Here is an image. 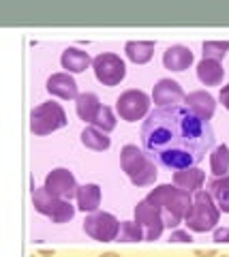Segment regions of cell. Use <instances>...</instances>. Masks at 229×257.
Returning a JSON list of instances; mask_svg holds the SVG:
<instances>
[{"mask_svg":"<svg viewBox=\"0 0 229 257\" xmlns=\"http://www.w3.org/2000/svg\"><path fill=\"white\" fill-rule=\"evenodd\" d=\"M141 144L148 157L167 170L195 167L214 146V131L186 105L159 107L141 126Z\"/></svg>","mask_w":229,"mask_h":257,"instance_id":"cell-1","label":"cell"},{"mask_svg":"<svg viewBox=\"0 0 229 257\" xmlns=\"http://www.w3.org/2000/svg\"><path fill=\"white\" fill-rule=\"evenodd\" d=\"M146 199L159 208L165 227H169V229H176L184 221V216L188 214V210L193 206L191 193L178 189V187H171V184H159L156 189L150 191V195Z\"/></svg>","mask_w":229,"mask_h":257,"instance_id":"cell-2","label":"cell"},{"mask_svg":"<svg viewBox=\"0 0 229 257\" xmlns=\"http://www.w3.org/2000/svg\"><path fill=\"white\" fill-rule=\"evenodd\" d=\"M120 165L135 187H148L156 180V174H159L154 161L148 157V152L137 148L135 144H126L120 150Z\"/></svg>","mask_w":229,"mask_h":257,"instance_id":"cell-3","label":"cell"},{"mask_svg":"<svg viewBox=\"0 0 229 257\" xmlns=\"http://www.w3.org/2000/svg\"><path fill=\"white\" fill-rule=\"evenodd\" d=\"M220 210L214 204V197L210 195V191H197L193 197V206L188 214L184 216V223L191 231H197V234H203V231L216 229Z\"/></svg>","mask_w":229,"mask_h":257,"instance_id":"cell-4","label":"cell"},{"mask_svg":"<svg viewBox=\"0 0 229 257\" xmlns=\"http://www.w3.org/2000/svg\"><path fill=\"white\" fill-rule=\"evenodd\" d=\"M67 124V111L56 101H45L30 114V131L35 135H50Z\"/></svg>","mask_w":229,"mask_h":257,"instance_id":"cell-5","label":"cell"},{"mask_svg":"<svg viewBox=\"0 0 229 257\" xmlns=\"http://www.w3.org/2000/svg\"><path fill=\"white\" fill-rule=\"evenodd\" d=\"M33 204L37 208V212L45 214L54 223H67L75 216V208L69 199H60L56 195H52L45 187L33 191Z\"/></svg>","mask_w":229,"mask_h":257,"instance_id":"cell-6","label":"cell"},{"mask_svg":"<svg viewBox=\"0 0 229 257\" xmlns=\"http://www.w3.org/2000/svg\"><path fill=\"white\" fill-rule=\"evenodd\" d=\"M84 231L90 238L99 240V242H112L118 240V231H120V221L116 219L112 212H90L84 221Z\"/></svg>","mask_w":229,"mask_h":257,"instance_id":"cell-7","label":"cell"},{"mask_svg":"<svg viewBox=\"0 0 229 257\" xmlns=\"http://www.w3.org/2000/svg\"><path fill=\"white\" fill-rule=\"evenodd\" d=\"M148 109H150V96L144 90H135V88L124 90L116 101L118 116L126 120V122H137V120H141L148 114Z\"/></svg>","mask_w":229,"mask_h":257,"instance_id":"cell-8","label":"cell"},{"mask_svg":"<svg viewBox=\"0 0 229 257\" xmlns=\"http://www.w3.org/2000/svg\"><path fill=\"white\" fill-rule=\"evenodd\" d=\"M92 69L94 75L103 86H118L126 75V64L118 54H99L92 58Z\"/></svg>","mask_w":229,"mask_h":257,"instance_id":"cell-9","label":"cell"},{"mask_svg":"<svg viewBox=\"0 0 229 257\" xmlns=\"http://www.w3.org/2000/svg\"><path fill=\"white\" fill-rule=\"evenodd\" d=\"M135 221L141 225V229H144L146 240H159L163 229H165V223H163L159 208H156L152 202H148V199H141V202L135 206Z\"/></svg>","mask_w":229,"mask_h":257,"instance_id":"cell-10","label":"cell"},{"mask_svg":"<svg viewBox=\"0 0 229 257\" xmlns=\"http://www.w3.org/2000/svg\"><path fill=\"white\" fill-rule=\"evenodd\" d=\"M43 187L52 193V195H56L60 199H69L71 197H77V182H75V176L71 174L67 167H56V170H52L50 174L45 176V184Z\"/></svg>","mask_w":229,"mask_h":257,"instance_id":"cell-11","label":"cell"},{"mask_svg":"<svg viewBox=\"0 0 229 257\" xmlns=\"http://www.w3.org/2000/svg\"><path fill=\"white\" fill-rule=\"evenodd\" d=\"M184 90L176 79H169V77H163L154 84V90H152V99L159 107H169V105H180V101L184 99Z\"/></svg>","mask_w":229,"mask_h":257,"instance_id":"cell-12","label":"cell"},{"mask_svg":"<svg viewBox=\"0 0 229 257\" xmlns=\"http://www.w3.org/2000/svg\"><path fill=\"white\" fill-rule=\"evenodd\" d=\"M184 103L188 109H193L197 116L203 118V120H210L214 116V109H216V103H214V96L206 90H195V92H188L184 96Z\"/></svg>","mask_w":229,"mask_h":257,"instance_id":"cell-13","label":"cell"},{"mask_svg":"<svg viewBox=\"0 0 229 257\" xmlns=\"http://www.w3.org/2000/svg\"><path fill=\"white\" fill-rule=\"evenodd\" d=\"M47 92L60 99H75L80 96L77 92V82L69 73H54L47 79Z\"/></svg>","mask_w":229,"mask_h":257,"instance_id":"cell-14","label":"cell"},{"mask_svg":"<svg viewBox=\"0 0 229 257\" xmlns=\"http://www.w3.org/2000/svg\"><path fill=\"white\" fill-rule=\"evenodd\" d=\"M193 64V52L184 45H171L163 52V67L169 71H184Z\"/></svg>","mask_w":229,"mask_h":257,"instance_id":"cell-15","label":"cell"},{"mask_svg":"<svg viewBox=\"0 0 229 257\" xmlns=\"http://www.w3.org/2000/svg\"><path fill=\"white\" fill-rule=\"evenodd\" d=\"M62 69H67V73H82L92 64V58L88 52L80 50V47H67L60 56Z\"/></svg>","mask_w":229,"mask_h":257,"instance_id":"cell-16","label":"cell"},{"mask_svg":"<svg viewBox=\"0 0 229 257\" xmlns=\"http://www.w3.org/2000/svg\"><path fill=\"white\" fill-rule=\"evenodd\" d=\"M203 180H206V174L201 170H197V167H188V170H180V172L173 174V184L182 191H188V193L201 191Z\"/></svg>","mask_w":229,"mask_h":257,"instance_id":"cell-17","label":"cell"},{"mask_svg":"<svg viewBox=\"0 0 229 257\" xmlns=\"http://www.w3.org/2000/svg\"><path fill=\"white\" fill-rule=\"evenodd\" d=\"M77 206L80 210L84 212H97L99 206H101V187L94 182L88 184H82L77 189Z\"/></svg>","mask_w":229,"mask_h":257,"instance_id":"cell-18","label":"cell"},{"mask_svg":"<svg viewBox=\"0 0 229 257\" xmlns=\"http://www.w3.org/2000/svg\"><path fill=\"white\" fill-rule=\"evenodd\" d=\"M197 77H199V82L203 86H218L225 77V69L220 67V62H216V60L203 58L197 64Z\"/></svg>","mask_w":229,"mask_h":257,"instance_id":"cell-19","label":"cell"},{"mask_svg":"<svg viewBox=\"0 0 229 257\" xmlns=\"http://www.w3.org/2000/svg\"><path fill=\"white\" fill-rule=\"evenodd\" d=\"M75 109H77V116H80L84 122H94V116H97L99 109H101L99 96L92 94V92L80 94L77 101H75Z\"/></svg>","mask_w":229,"mask_h":257,"instance_id":"cell-20","label":"cell"},{"mask_svg":"<svg viewBox=\"0 0 229 257\" xmlns=\"http://www.w3.org/2000/svg\"><path fill=\"white\" fill-rule=\"evenodd\" d=\"M126 58L135 64H146L154 54V43L152 41H129L124 45Z\"/></svg>","mask_w":229,"mask_h":257,"instance_id":"cell-21","label":"cell"},{"mask_svg":"<svg viewBox=\"0 0 229 257\" xmlns=\"http://www.w3.org/2000/svg\"><path fill=\"white\" fill-rule=\"evenodd\" d=\"M208 189H210V195L216 199L218 210H223V212L229 214V174L220 176V178L210 180Z\"/></svg>","mask_w":229,"mask_h":257,"instance_id":"cell-22","label":"cell"},{"mask_svg":"<svg viewBox=\"0 0 229 257\" xmlns=\"http://www.w3.org/2000/svg\"><path fill=\"white\" fill-rule=\"evenodd\" d=\"M82 144L86 148H90V150H107L109 148V138L103 133V131H99L97 126H88V128H84L82 131Z\"/></svg>","mask_w":229,"mask_h":257,"instance_id":"cell-23","label":"cell"},{"mask_svg":"<svg viewBox=\"0 0 229 257\" xmlns=\"http://www.w3.org/2000/svg\"><path fill=\"white\" fill-rule=\"evenodd\" d=\"M210 172H212L214 178L227 176V172H229V148L225 146V144L212 150V155H210Z\"/></svg>","mask_w":229,"mask_h":257,"instance_id":"cell-24","label":"cell"},{"mask_svg":"<svg viewBox=\"0 0 229 257\" xmlns=\"http://www.w3.org/2000/svg\"><path fill=\"white\" fill-rule=\"evenodd\" d=\"M118 240L120 242H141V240H146V236L137 221H122L120 231H118Z\"/></svg>","mask_w":229,"mask_h":257,"instance_id":"cell-25","label":"cell"},{"mask_svg":"<svg viewBox=\"0 0 229 257\" xmlns=\"http://www.w3.org/2000/svg\"><path fill=\"white\" fill-rule=\"evenodd\" d=\"M92 126H97L99 131H103V133L114 131V128H116V116H114L112 107H107V105H101L99 114L94 116V122H92Z\"/></svg>","mask_w":229,"mask_h":257,"instance_id":"cell-26","label":"cell"},{"mask_svg":"<svg viewBox=\"0 0 229 257\" xmlns=\"http://www.w3.org/2000/svg\"><path fill=\"white\" fill-rule=\"evenodd\" d=\"M203 58L208 60H223L225 54L229 52V41H206L203 43Z\"/></svg>","mask_w":229,"mask_h":257,"instance_id":"cell-27","label":"cell"},{"mask_svg":"<svg viewBox=\"0 0 229 257\" xmlns=\"http://www.w3.org/2000/svg\"><path fill=\"white\" fill-rule=\"evenodd\" d=\"M193 236L188 234V229H173L169 236V242H191Z\"/></svg>","mask_w":229,"mask_h":257,"instance_id":"cell-28","label":"cell"},{"mask_svg":"<svg viewBox=\"0 0 229 257\" xmlns=\"http://www.w3.org/2000/svg\"><path fill=\"white\" fill-rule=\"evenodd\" d=\"M214 240L216 242H229V227H216L214 229Z\"/></svg>","mask_w":229,"mask_h":257,"instance_id":"cell-29","label":"cell"},{"mask_svg":"<svg viewBox=\"0 0 229 257\" xmlns=\"http://www.w3.org/2000/svg\"><path fill=\"white\" fill-rule=\"evenodd\" d=\"M218 99H220V103H223V107L229 111V84H227V86H223V90H220Z\"/></svg>","mask_w":229,"mask_h":257,"instance_id":"cell-30","label":"cell"},{"mask_svg":"<svg viewBox=\"0 0 229 257\" xmlns=\"http://www.w3.org/2000/svg\"><path fill=\"white\" fill-rule=\"evenodd\" d=\"M195 255L197 257H214L216 251H214V248H208V251H195Z\"/></svg>","mask_w":229,"mask_h":257,"instance_id":"cell-31","label":"cell"},{"mask_svg":"<svg viewBox=\"0 0 229 257\" xmlns=\"http://www.w3.org/2000/svg\"><path fill=\"white\" fill-rule=\"evenodd\" d=\"M101 257H120V255H118V253H103Z\"/></svg>","mask_w":229,"mask_h":257,"instance_id":"cell-32","label":"cell"},{"mask_svg":"<svg viewBox=\"0 0 229 257\" xmlns=\"http://www.w3.org/2000/svg\"><path fill=\"white\" fill-rule=\"evenodd\" d=\"M218 257H229V255H218Z\"/></svg>","mask_w":229,"mask_h":257,"instance_id":"cell-33","label":"cell"},{"mask_svg":"<svg viewBox=\"0 0 229 257\" xmlns=\"http://www.w3.org/2000/svg\"><path fill=\"white\" fill-rule=\"evenodd\" d=\"M33 257H35V255H33Z\"/></svg>","mask_w":229,"mask_h":257,"instance_id":"cell-34","label":"cell"}]
</instances>
